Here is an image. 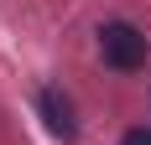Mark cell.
I'll use <instances>...</instances> for the list:
<instances>
[{
  "instance_id": "3",
  "label": "cell",
  "mask_w": 151,
  "mask_h": 145,
  "mask_svg": "<svg viewBox=\"0 0 151 145\" xmlns=\"http://www.w3.org/2000/svg\"><path fill=\"white\" fill-rule=\"evenodd\" d=\"M120 145H151V130H130V135H125Z\"/></svg>"
},
{
  "instance_id": "2",
  "label": "cell",
  "mask_w": 151,
  "mask_h": 145,
  "mask_svg": "<svg viewBox=\"0 0 151 145\" xmlns=\"http://www.w3.org/2000/svg\"><path fill=\"white\" fill-rule=\"evenodd\" d=\"M42 119H47V130H52V135H63V140H73V130H78L73 104L63 99L58 88H47V93H42Z\"/></svg>"
},
{
  "instance_id": "1",
  "label": "cell",
  "mask_w": 151,
  "mask_h": 145,
  "mask_svg": "<svg viewBox=\"0 0 151 145\" xmlns=\"http://www.w3.org/2000/svg\"><path fill=\"white\" fill-rule=\"evenodd\" d=\"M99 52H104L109 68H120V72H136L141 62H146V31H136L130 21H109V26H99Z\"/></svg>"
}]
</instances>
